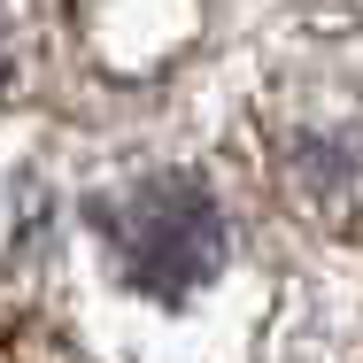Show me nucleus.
Returning <instances> with one entry per match:
<instances>
[{"label":"nucleus","instance_id":"nucleus-1","mask_svg":"<svg viewBox=\"0 0 363 363\" xmlns=\"http://www.w3.org/2000/svg\"><path fill=\"white\" fill-rule=\"evenodd\" d=\"M101 232L116 247L124 286L155 301H186L224 263V217L194 178H140L116 201H101Z\"/></svg>","mask_w":363,"mask_h":363}]
</instances>
